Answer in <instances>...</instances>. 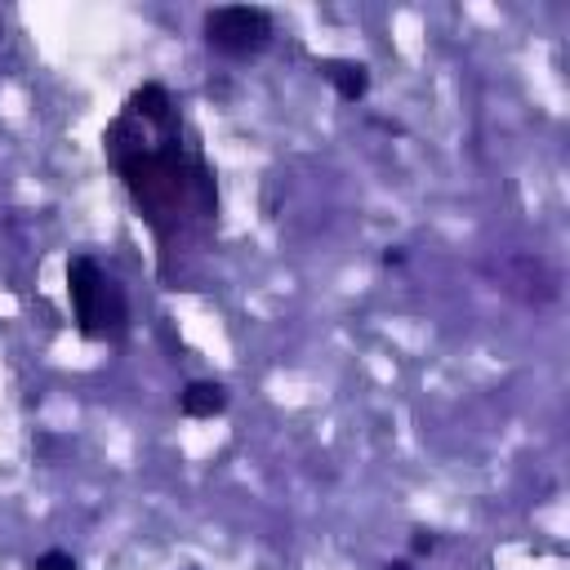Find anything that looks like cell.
I'll return each instance as SVG.
<instances>
[{
  "label": "cell",
  "mask_w": 570,
  "mask_h": 570,
  "mask_svg": "<svg viewBox=\"0 0 570 570\" xmlns=\"http://www.w3.org/2000/svg\"><path fill=\"white\" fill-rule=\"evenodd\" d=\"M102 151L116 165L134 209L156 232L165 263L174 249L196 245L218 218L214 174L183 138V116L165 85H138L120 116L102 134Z\"/></svg>",
  "instance_id": "6da1fadb"
},
{
  "label": "cell",
  "mask_w": 570,
  "mask_h": 570,
  "mask_svg": "<svg viewBox=\"0 0 570 570\" xmlns=\"http://www.w3.org/2000/svg\"><path fill=\"white\" fill-rule=\"evenodd\" d=\"M67 298L76 312V330L89 343H120L129 330V303L120 281H111L89 254L67 258Z\"/></svg>",
  "instance_id": "7a4b0ae2"
},
{
  "label": "cell",
  "mask_w": 570,
  "mask_h": 570,
  "mask_svg": "<svg viewBox=\"0 0 570 570\" xmlns=\"http://www.w3.org/2000/svg\"><path fill=\"white\" fill-rule=\"evenodd\" d=\"M272 13L258 4H218L205 13V45L223 58H254L272 45Z\"/></svg>",
  "instance_id": "3957f363"
},
{
  "label": "cell",
  "mask_w": 570,
  "mask_h": 570,
  "mask_svg": "<svg viewBox=\"0 0 570 570\" xmlns=\"http://www.w3.org/2000/svg\"><path fill=\"white\" fill-rule=\"evenodd\" d=\"M321 76L334 85V94L343 102H361L370 94V67L365 62H352V58H325L321 62Z\"/></svg>",
  "instance_id": "277c9868"
},
{
  "label": "cell",
  "mask_w": 570,
  "mask_h": 570,
  "mask_svg": "<svg viewBox=\"0 0 570 570\" xmlns=\"http://www.w3.org/2000/svg\"><path fill=\"white\" fill-rule=\"evenodd\" d=\"M178 405L187 419H214L227 410V387L223 383H209V379H196L178 392Z\"/></svg>",
  "instance_id": "5b68a950"
},
{
  "label": "cell",
  "mask_w": 570,
  "mask_h": 570,
  "mask_svg": "<svg viewBox=\"0 0 570 570\" xmlns=\"http://www.w3.org/2000/svg\"><path fill=\"white\" fill-rule=\"evenodd\" d=\"M36 570H80V566H76V557H71V552L49 548V552H40V557H36Z\"/></svg>",
  "instance_id": "8992f818"
},
{
  "label": "cell",
  "mask_w": 570,
  "mask_h": 570,
  "mask_svg": "<svg viewBox=\"0 0 570 570\" xmlns=\"http://www.w3.org/2000/svg\"><path fill=\"white\" fill-rule=\"evenodd\" d=\"M410 548H414V557H428V552H436V534L432 530H414Z\"/></svg>",
  "instance_id": "52a82bcc"
},
{
  "label": "cell",
  "mask_w": 570,
  "mask_h": 570,
  "mask_svg": "<svg viewBox=\"0 0 570 570\" xmlns=\"http://www.w3.org/2000/svg\"><path fill=\"white\" fill-rule=\"evenodd\" d=\"M383 263H387V267H396V263H405V249H396V245H392V249H383Z\"/></svg>",
  "instance_id": "ba28073f"
},
{
  "label": "cell",
  "mask_w": 570,
  "mask_h": 570,
  "mask_svg": "<svg viewBox=\"0 0 570 570\" xmlns=\"http://www.w3.org/2000/svg\"><path fill=\"white\" fill-rule=\"evenodd\" d=\"M383 570H414V566H410V561H387Z\"/></svg>",
  "instance_id": "9c48e42d"
}]
</instances>
